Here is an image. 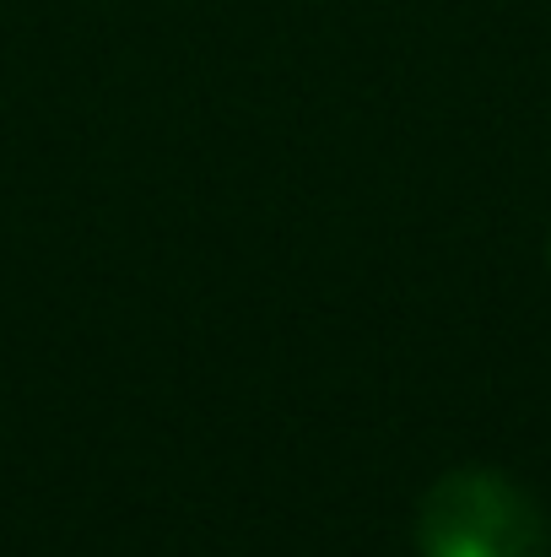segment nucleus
Masks as SVG:
<instances>
[{"mask_svg":"<svg viewBox=\"0 0 551 557\" xmlns=\"http://www.w3.org/2000/svg\"><path fill=\"white\" fill-rule=\"evenodd\" d=\"M422 557H551L541 504L498 471H449L416 509Z\"/></svg>","mask_w":551,"mask_h":557,"instance_id":"f257e3e1","label":"nucleus"}]
</instances>
